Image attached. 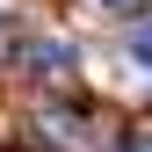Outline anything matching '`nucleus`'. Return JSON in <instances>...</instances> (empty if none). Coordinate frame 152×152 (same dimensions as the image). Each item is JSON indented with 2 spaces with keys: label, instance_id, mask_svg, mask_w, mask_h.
<instances>
[{
  "label": "nucleus",
  "instance_id": "4",
  "mask_svg": "<svg viewBox=\"0 0 152 152\" xmlns=\"http://www.w3.org/2000/svg\"><path fill=\"white\" fill-rule=\"evenodd\" d=\"M109 7H116V0H109Z\"/></svg>",
  "mask_w": 152,
  "mask_h": 152
},
{
  "label": "nucleus",
  "instance_id": "1",
  "mask_svg": "<svg viewBox=\"0 0 152 152\" xmlns=\"http://www.w3.org/2000/svg\"><path fill=\"white\" fill-rule=\"evenodd\" d=\"M65 58H72L65 44H29V65L36 72H65Z\"/></svg>",
  "mask_w": 152,
  "mask_h": 152
},
{
  "label": "nucleus",
  "instance_id": "3",
  "mask_svg": "<svg viewBox=\"0 0 152 152\" xmlns=\"http://www.w3.org/2000/svg\"><path fill=\"white\" fill-rule=\"evenodd\" d=\"M123 152H152V123H138V130H130V138H123Z\"/></svg>",
  "mask_w": 152,
  "mask_h": 152
},
{
  "label": "nucleus",
  "instance_id": "2",
  "mask_svg": "<svg viewBox=\"0 0 152 152\" xmlns=\"http://www.w3.org/2000/svg\"><path fill=\"white\" fill-rule=\"evenodd\" d=\"M130 58L152 72V22H138V29H130Z\"/></svg>",
  "mask_w": 152,
  "mask_h": 152
}]
</instances>
